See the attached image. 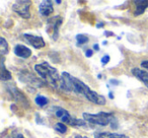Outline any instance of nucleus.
<instances>
[{"mask_svg":"<svg viewBox=\"0 0 148 138\" xmlns=\"http://www.w3.org/2000/svg\"><path fill=\"white\" fill-rule=\"evenodd\" d=\"M14 54L19 58H23V59H27V58L31 57L32 55V50L29 48L25 47V45H21V44H17L14 47Z\"/></svg>","mask_w":148,"mask_h":138,"instance_id":"nucleus-9","label":"nucleus"},{"mask_svg":"<svg viewBox=\"0 0 148 138\" xmlns=\"http://www.w3.org/2000/svg\"><path fill=\"white\" fill-rule=\"evenodd\" d=\"M35 70L41 78H43L46 82L51 84L52 87H60L61 76H59V73H58L57 69L52 67L48 62H42L40 64H36Z\"/></svg>","mask_w":148,"mask_h":138,"instance_id":"nucleus-2","label":"nucleus"},{"mask_svg":"<svg viewBox=\"0 0 148 138\" xmlns=\"http://www.w3.org/2000/svg\"><path fill=\"white\" fill-rule=\"evenodd\" d=\"M75 138H87V137H85V136H82V135H76V136H75Z\"/></svg>","mask_w":148,"mask_h":138,"instance_id":"nucleus-27","label":"nucleus"},{"mask_svg":"<svg viewBox=\"0 0 148 138\" xmlns=\"http://www.w3.org/2000/svg\"><path fill=\"white\" fill-rule=\"evenodd\" d=\"M110 82L113 83V84H119V83H120L118 80H114V79H112V80H110Z\"/></svg>","mask_w":148,"mask_h":138,"instance_id":"nucleus-25","label":"nucleus"},{"mask_svg":"<svg viewBox=\"0 0 148 138\" xmlns=\"http://www.w3.org/2000/svg\"><path fill=\"white\" fill-rule=\"evenodd\" d=\"M8 51H9L8 43H7L4 38H0V52H1V55L2 56L6 55L8 53Z\"/></svg>","mask_w":148,"mask_h":138,"instance_id":"nucleus-15","label":"nucleus"},{"mask_svg":"<svg viewBox=\"0 0 148 138\" xmlns=\"http://www.w3.org/2000/svg\"><path fill=\"white\" fill-rule=\"evenodd\" d=\"M60 87L62 89L69 93H74L77 95H83L85 99H87L89 102L95 104V105L103 106L107 103V100L103 95L97 93V91H92L87 87L83 81L76 77L72 76L69 73L63 72L61 74V82H60Z\"/></svg>","mask_w":148,"mask_h":138,"instance_id":"nucleus-1","label":"nucleus"},{"mask_svg":"<svg viewBox=\"0 0 148 138\" xmlns=\"http://www.w3.org/2000/svg\"><path fill=\"white\" fill-rule=\"evenodd\" d=\"M92 50H87L86 52H85V56H86V57H91V56H92Z\"/></svg>","mask_w":148,"mask_h":138,"instance_id":"nucleus-23","label":"nucleus"},{"mask_svg":"<svg viewBox=\"0 0 148 138\" xmlns=\"http://www.w3.org/2000/svg\"><path fill=\"white\" fill-rule=\"evenodd\" d=\"M32 2L29 0H21V1H16L14 4L12 5V10L16 12L21 17L25 19H27L31 17V12H29V8H31Z\"/></svg>","mask_w":148,"mask_h":138,"instance_id":"nucleus-5","label":"nucleus"},{"mask_svg":"<svg viewBox=\"0 0 148 138\" xmlns=\"http://www.w3.org/2000/svg\"><path fill=\"white\" fill-rule=\"evenodd\" d=\"M132 74L134 76H136L138 79L140 78H148V72L145 70H141V69H138V68H134L132 70Z\"/></svg>","mask_w":148,"mask_h":138,"instance_id":"nucleus-16","label":"nucleus"},{"mask_svg":"<svg viewBox=\"0 0 148 138\" xmlns=\"http://www.w3.org/2000/svg\"><path fill=\"white\" fill-rule=\"evenodd\" d=\"M39 10H40V14L42 16H49L50 14L54 12V7H53V3L52 1L49 0H44L40 3L39 6Z\"/></svg>","mask_w":148,"mask_h":138,"instance_id":"nucleus-8","label":"nucleus"},{"mask_svg":"<svg viewBox=\"0 0 148 138\" xmlns=\"http://www.w3.org/2000/svg\"><path fill=\"white\" fill-rule=\"evenodd\" d=\"M110 56L109 55H105L103 58H101V63H103V65H106V64H108L110 62Z\"/></svg>","mask_w":148,"mask_h":138,"instance_id":"nucleus-20","label":"nucleus"},{"mask_svg":"<svg viewBox=\"0 0 148 138\" xmlns=\"http://www.w3.org/2000/svg\"><path fill=\"white\" fill-rule=\"evenodd\" d=\"M55 114L58 118H60L62 121V123L67 124L70 126H85L86 125V121L84 119H76V118H73L69 113H68L67 110L63 109L61 107L55 108Z\"/></svg>","mask_w":148,"mask_h":138,"instance_id":"nucleus-4","label":"nucleus"},{"mask_svg":"<svg viewBox=\"0 0 148 138\" xmlns=\"http://www.w3.org/2000/svg\"><path fill=\"white\" fill-rule=\"evenodd\" d=\"M23 38H25V40L29 45H32L36 49H41V48H44L46 46L44 39L42 37H39V36L31 35V34H25Z\"/></svg>","mask_w":148,"mask_h":138,"instance_id":"nucleus-7","label":"nucleus"},{"mask_svg":"<svg viewBox=\"0 0 148 138\" xmlns=\"http://www.w3.org/2000/svg\"><path fill=\"white\" fill-rule=\"evenodd\" d=\"M21 80H23V82L29 83V84L34 85V87H40L43 85V81L40 80L39 78H37V77H35L32 74H29V76H27L25 74V76H21Z\"/></svg>","mask_w":148,"mask_h":138,"instance_id":"nucleus-11","label":"nucleus"},{"mask_svg":"<svg viewBox=\"0 0 148 138\" xmlns=\"http://www.w3.org/2000/svg\"><path fill=\"white\" fill-rule=\"evenodd\" d=\"M9 138H25V136L21 133H14V134H12Z\"/></svg>","mask_w":148,"mask_h":138,"instance_id":"nucleus-21","label":"nucleus"},{"mask_svg":"<svg viewBox=\"0 0 148 138\" xmlns=\"http://www.w3.org/2000/svg\"><path fill=\"white\" fill-rule=\"evenodd\" d=\"M141 66L143 68H145L146 70H148V60H146V61H142L141 62Z\"/></svg>","mask_w":148,"mask_h":138,"instance_id":"nucleus-22","label":"nucleus"},{"mask_svg":"<svg viewBox=\"0 0 148 138\" xmlns=\"http://www.w3.org/2000/svg\"><path fill=\"white\" fill-rule=\"evenodd\" d=\"M62 21H63V19L60 16L51 17V19L48 21V23H47L48 32H49V30H51L52 31L51 36L54 40L58 39V32H59V27L62 25Z\"/></svg>","mask_w":148,"mask_h":138,"instance_id":"nucleus-6","label":"nucleus"},{"mask_svg":"<svg viewBox=\"0 0 148 138\" xmlns=\"http://www.w3.org/2000/svg\"><path fill=\"white\" fill-rule=\"evenodd\" d=\"M135 4H136V9L134 11V14L137 16V15L144 13L145 9L148 7V1H135Z\"/></svg>","mask_w":148,"mask_h":138,"instance_id":"nucleus-14","label":"nucleus"},{"mask_svg":"<svg viewBox=\"0 0 148 138\" xmlns=\"http://www.w3.org/2000/svg\"><path fill=\"white\" fill-rule=\"evenodd\" d=\"M83 119L86 122L93 125L99 126H108L109 124H112L114 127V122L116 121V117L113 113H106V112H99L97 114H89L83 113Z\"/></svg>","mask_w":148,"mask_h":138,"instance_id":"nucleus-3","label":"nucleus"},{"mask_svg":"<svg viewBox=\"0 0 148 138\" xmlns=\"http://www.w3.org/2000/svg\"><path fill=\"white\" fill-rule=\"evenodd\" d=\"M139 80H140V81H142V82H143L144 84H145L146 87H148V78H140Z\"/></svg>","mask_w":148,"mask_h":138,"instance_id":"nucleus-24","label":"nucleus"},{"mask_svg":"<svg viewBox=\"0 0 148 138\" xmlns=\"http://www.w3.org/2000/svg\"><path fill=\"white\" fill-rule=\"evenodd\" d=\"M93 49H95V50H97V51H99V44H95V45H93Z\"/></svg>","mask_w":148,"mask_h":138,"instance_id":"nucleus-26","label":"nucleus"},{"mask_svg":"<svg viewBox=\"0 0 148 138\" xmlns=\"http://www.w3.org/2000/svg\"><path fill=\"white\" fill-rule=\"evenodd\" d=\"M9 93L12 95L13 99H14L16 102L23 104V105H27V97H25V95H23L17 89H15V87H9Z\"/></svg>","mask_w":148,"mask_h":138,"instance_id":"nucleus-10","label":"nucleus"},{"mask_svg":"<svg viewBox=\"0 0 148 138\" xmlns=\"http://www.w3.org/2000/svg\"><path fill=\"white\" fill-rule=\"evenodd\" d=\"M88 38L85 35H77L76 36V41L77 45H83V44H86L88 42Z\"/></svg>","mask_w":148,"mask_h":138,"instance_id":"nucleus-19","label":"nucleus"},{"mask_svg":"<svg viewBox=\"0 0 148 138\" xmlns=\"http://www.w3.org/2000/svg\"><path fill=\"white\" fill-rule=\"evenodd\" d=\"M54 129H55L58 133L65 134L66 132H67V126H66V124L62 123V122H59V123L55 124V126H54Z\"/></svg>","mask_w":148,"mask_h":138,"instance_id":"nucleus-17","label":"nucleus"},{"mask_svg":"<svg viewBox=\"0 0 148 138\" xmlns=\"http://www.w3.org/2000/svg\"><path fill=\"white\" fill-rule=\"evenodd\" d=\"M0 77H1V80L2 81H7V80H10L12 78V75L11 73L7 70L6 68L4 66V59H1V70H0Z\"/></svg>","mask_w":148,"mask_h":138,"instance_id":"nucleus-13","label":"nucleus"},{"mask_svg":"<svg viewBox=\"0 0 148 138\" xmlns=\"http://www.w3.org/2000/svg\"><path fill=\"white\" fill-rule=\"evenodd\" d=\"M95 137V138H129L128 136L124 135V134L112 133V132H101V133H97Z\"/></svg>","mask_w":148,"mask_h":138,"instance_id":"nucleus-12","label":"nucleus"},{"mask_svg":"<svg viewBox=\"0 0 148 138\" xmlns=\"http://www.w3.org/2000/svg\"><path fill=\"white\" fill-rule=\"evenodd\" d=\"M35 102L38 106H40V107H44V106H46L48 103H49V100H48V97H44V95H38V97H36Z\"/></svg>","mask_w":148,"mask_h":138,"instance_id":"nucleus-18","label":"nucleus"}]
</instances>
